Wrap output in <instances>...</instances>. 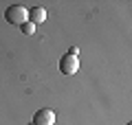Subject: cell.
Masks as SVG:
<instances>
[{
    "label": "cell",
    "mask_w": 132,
    "mask_h": 125,
    "mask_svg": "<svg viewBox=\"0 0 132 125\" xmlns=\"http://www.w3.org/2000/svg\"><path fill=\"white\" fill-rule=\"evenodd\" d=\"M44 20H46V9H42V7H35V9H31L29 11V22L31 24H42Z\"/></svg>",
    "instance_id": "4"
},
{
    "label": "cell",
    "mask_w": 132,
    "mask_h": 125,
    "mask_svg": "<svg viewBox=\"0 0 132 125\" xmlns=\"http://www.w3.org/2000/svg\"><path fill=\"white\" fill-rule=\"evenodd\" d=\"M5 18L9 24H13V26H22L24 22H29V11L24 9L22 5H11L9 9L5 11Z\"/></svg>",
    "instance_id": "1"
},
{
    "label": "cell",
    "mask_w": 132,
    "mask_h": 125,
    "mask_svg": "<svg viewBox=\"0 0 132 125\" xmlns=\"http://www.w3.org/2000/svg\"><path fill=\"white\" fill-rule=\"evenodd\" d=\"M20 29H22L24 35H33V33H35V24H31V22H24Z\"/></svg>",
    "instance_id": "5"
},
{
    "label": "cell",
    "mask_w": 132,
    "mask_h": 125,
    "mask_svg": "<svg viewBox=\"0 0 132 125\" xmlns=\"http://www.w3.org/2000/svg\"><path fill=\"white\" fill-rule=\"evenodd\" d=\"M60 70L64 75H75L77 70H79V61H77L75 55H64L60 59Z\"/></svg>",
    "instance_id": "2"
},
{
    "label": "cell",
    "mask_w": 132,
    "mask_h": 125,
    "mask_svg": "<svg viewBox=\"0 0 132 125\" xmlns=\"http://www.w3.org/2000/svg\"><path fill=\"white\" fill-rule=\"evenodd\" d=\"M31 125H33V123H31Z\"/></svg>",
    "instance_id": "6"
},
{
    "label": "cell",
    "mask_w": 132,
    "mask_h": 125,
    "mask_svg": "<svg viewBox=\"0 0 132 125\" xmlns=\"http://www.w3.org/2000/svg\"><path fill=\"white\" fill-rule=\"evenodd\" d=\"M53 123H55V112L48 110V108L38 110L33 116V125H53Z\"/></svg>",
    "instance_id": "3"
}]
</instances>
